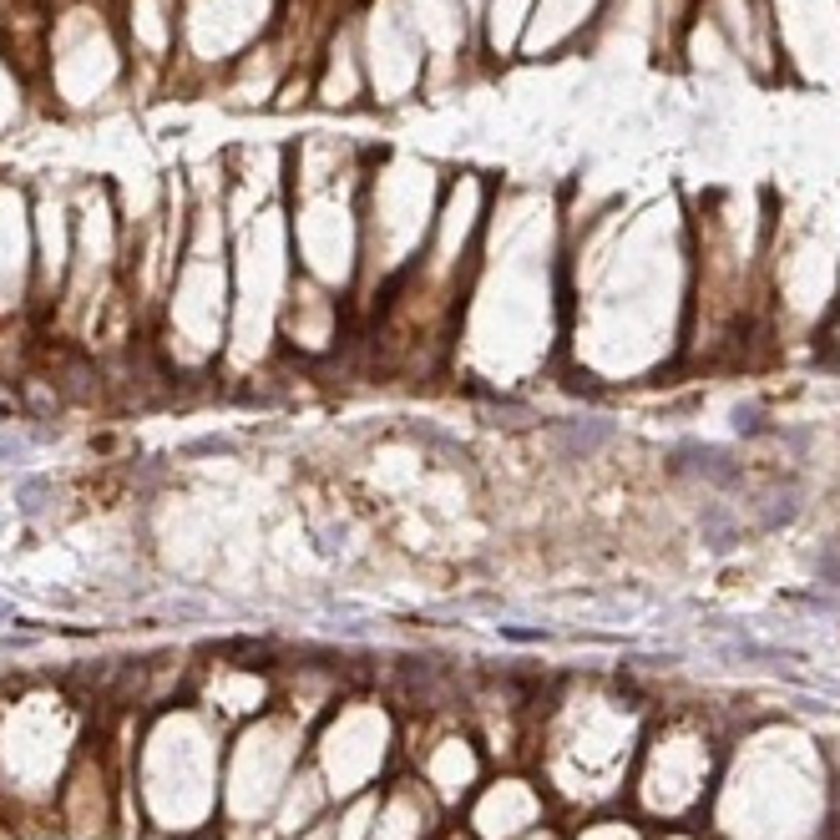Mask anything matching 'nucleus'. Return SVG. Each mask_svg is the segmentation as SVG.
Instances as JSON below:
<instances>
[{"mask_svg": "<svg viewBox=\"0 0 840 840\" xmlns=\"http://www.w3.org/2000/svg\"><path fill=\"white\" fill-rule=\"evenodd\" d=\"M16 395H21V416H31V420H51L66 405L62 385H56L51 375H21Z\"/></svg>", "mask_w": 840, "mask_h": 840, "instance_id": "nucleus-1", "label": "nucleus"}]
</instances>
